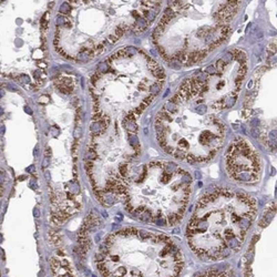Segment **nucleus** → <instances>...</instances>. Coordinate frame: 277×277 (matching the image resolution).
<instances>
[{"label": "nucleus", "instance_id": "nucleus-1", "mask_svg": "<svg viewBox=\"0 0 277 277\" xmlns=\"http://www.w3.org/2000/svg\"><path fill=\"white\" fill-rule=\"evenodd\" d=\"M256 201L242 192L216 187L197 202L189 222L186 238L203 261L224 259L237 252L256 213Z\"/></svg>", "mask_w": 277, "mask_h": 277}, {"label": "nucleus", "instance_id": "nucleus-2", "mask_svg": "<svg viewBox=\"0 0 277 277\" xmlns=\"http://www.w3.org/2000/svg\"><path fill=\"white\" fill-rule=\"evenodd\" d=\"M94 258L103 277H178L184 268L169 236L134 227L109 235Z\"/></svg>", "mask_w": 277, "mask_h": 277}, {"label": "nucleus", "instance_id": "nucleus-3", "mask_svg": "<svg viewBox=\"0 0 277 277\" xmlns=\"http://www.w3.org/2000/svg\"><path fill=\"white\" fill-rule=\"evenodd\" d=\"M192 193V177L176 164L153 161L129 181L123 195L129 213L142 222L161 226L182 219Z\"/></svg>", "mask_w": 277, "mask_h": 277}, {"label": "nucleus", "instance_id": "nucleus-4", "mask_svg": "<svg viewBox=\"0 0 277 277\" xmlns=\"http://www.w3.org/2000/svg\"><path fill=\"white\" fill-rule=\"evenodd\" d=\"M226 170L229 177L242 183L258 181L262 172L259 155L243 138H236L226 153Z\"/></svg>", "mask_w": 277, "mask_h": 277}, {"label": "nucleus", "instance_id": "nucleus-5", "mask_svg": "<svg viewBox=\"0 0 277 277\" xmlns=\"http://www.w3.org/2000/svg\"><path fill=\"white\" fill-rule=\"evenodd\" d=\"M196 277H235L231 267H214L200 273Z\"/></svg>", "mask_w": 277, "mask_h": 277}, {"label": "nucleus", "instance_id": "nucleus-6", "mask_svg": "<svg viewBox=\"0 0 277 277\" xmlns=\"http://www.w3.org/2000/svg\"><path fill=\"white\" fill-rule=\"evenodd\" d=\"M146 27H148V22L145 21V19L138 18V19H136L134 25H132V30H133L135 33H140V32L145 30Z\"/></svg>", "mask_w": 277, "mask_h": 277}, {"label": "nucleus", "instance_id": "nucleus-7", "mask_svg": "<svg viewBox=\"0 0 277 277\" xmlns=\"http://www.w3.org/2000/svg\"><path fill=\"white\" fill-rule=\"evenodd\" d=\"M231 54H232V57L235 58L239 63H246V54H245L243 51L237 50V49H234V50L231 52Z\"/></svg>", "mask_w": 277, "mask_h": 277}, {"label": "nucleus", "instance_id": "nucleus-8", "mask_svg": "<svg viewBox=\"0 0 277 277\" xmlns=\"http://www.w3.org/2000/svg\"><path fill=\"white\" fill-rule=\"evenodd\" d=\"M123 125H124L125 129L130 132H135L136 129H138L134 120H127V119H125V120H123Z\"/></svg>", "mask_w": 277, "mask_h": 277}, {"label": "nucleus", "instance_id": "nucleus-9", "mask_svg": "<svg viewBox=\"0 0 277 277\" xmlns=\"http://www.w3.org/2000/svg\"><path fill=\"white\" fill-rule=\"evenodd\" d=\"M161 88H162V82H161V83H160V82H155V83H153L152 86H151L150 90H151V92H152V95H153V97H154L155 94H157V93H159V91L161 90Z\"/></svg>", "mask_w": 277, "mask_h": 277}, {"label": "nucleus", "instance_id": "nucleus-10", "mask_svg": "<svg viewBox=\"0 0 277 277\" xmlns=\"http://www.w3.org/2000/svg\"><path fill=\"white\" fill-rule=\"evenodd\" d=\"M125 30H126V25H119V27L115 29V36H116L118 38H121L123 35H124Z\"/></svg>", "mask_w": 277, "mask_h": 277}, {"label": "nucleus", "instance_id": "nucleus-11", "mask_svg": "<svg viewBox=\"0 0 277 277\" xmlns=\"http://www.w3.org/2000/svg\"><path fill=\"white\" fill-rule=\"evenodd\" d=\"M152 72L154 73V76H156L157 79H163V78H164V71H163V69H162L160 65H159V67H157L155 70H153Z\"/></svg>", "mask_w": 277, "mask_h": 277}, {"label": "nucleus", "instance_id": "nucleus-12", "mask_svg": "<svg viewBox=\"0 0 277 277\" xmlns=\"http://www.w3.org/2000/svg\"><path fill=\"white\" fill-rule=\"evenodd\" d=\"M69 11H71V7H70V5L68 2H64L61 5L60 7V12L61 13H68Z\"/></svg>", "mask_w": 277, "mask_h": 277}, {"label": "nucleus", "instance_id": "nucleus-13", "mask_svg": "<svg viewBox=\"0 0 277 277\" xmlns=\"http://www.w3.org/2000/svg\"><path fill=\"white\" fill-rule=\"evenodd\" d=\"M205 73H207V74H216L217 71H216V69H215V67H213V65H210V67L206 68Z\"/></svg>", "mask_w": 277, "mask_h": 277}, {"label": "nucleus", "instance_id": "nucleus-14", "mask_svg": "<svg viewBox=\"0 0 277 277\" xmlns=\"http://www.w3.org/2000/svg\"><path fill=\"white\" fill-rule=\"evenodd\" d=\"M19 81L21 83H28V82H30V78L27 74H22V76H19Z\"/></svg>", "mask_w": 277, "mask_h": 277}, {"label": "nucleus", "instance_id": "nucleus-15", "mask_svg": "<svg viewBox=\"0 0 277 277\" xmlns=\"http://www.w3.org/2000/svg\"><path fill=\"white\" fill-rule=\"evenodd\" d=\"M106 64L105 63H101L98 68V73H103V72H106Z\"/></svg>", "mask_w": 277, "mask_h": 277}, {"label": "nucleus", "instance_id": "nucleus-16", "mask_svg": "<svg viewBox=\"0 0 277 277\" xmlns=\"http://www.w3.org/2000/svg\"><path fill=\"white\" fill-rule=\"evenodd\" d=\"M118 39H119V38L116 37V36H113V35H112V36H110V37L108 38V41L110 42V43H114V42H115Z\"/></svg>", "mask_w": 277, "mask_h": 277}, {"label": "nucleus", "instance_id": "nucleus-17", "mask_svg": "<svg viewBox=\"0 0 277 277\" xmlns=\"http://www.w3.org/2000/svg\"><path fill=\"white\" fill-rule=\"evenodd\" d=\"M39 102H40V103H48V102H49V98L48 97H41L39 99Z\"/></svg>", "mask_w": 277, "mask_h": 277}, {"label": "nucleus", "instance_id": "nucleus-18", "mask_svg": "<svg viewBox=\"0 0 277 277\" xmlns=\"http://www.w3.org/2000/svg\"><path fill=\"white\" fill-rule=\"evenodd\" d=\"M41 76V72L40 71H36L35 72V78H40Z\"/></svg>", "mask_w": 277, "mask_h": 277}, {"label": "nucleus", "instance_id": "nucleus-19", "mask_svg": "<svg viewBox=\"0 0 277 277\" xmlns=\"http://www.w3.org/2000/svg\"><path fill=\"white\" fill-rule=\"evenodd\" d=\"M25 112H28V113H29V114H31V113H32V111L30 110V108H29V106H25Z\"/></svg>", "mask_w": 277, "mask_h": 277}, {"label": "nucleus", "instance_id": "nucleus-20", "mask_svg": "<svg viewBox=\"0 0 277 277\" xmlns=\"http://www.w3.org/2000/svg\"><path fill=\"white\" fill-rule=\"evenodd\" d=\"M2 195H3V187L0 185V197L2 196Z\"/></svg>", "mask_w": 277, "mask_h": 277}, {"label": "nucleus", "instance_id": "nucleus-21", "mask_svg": "<svg viewBox=\"0 0 277 277\" xmlns=\"http://www.w3.org/2000/svg\"><path fill=\"white\" fill-rule=\"evenodd\" d=\"M2 113H3V110H2V108H0V115H1Z\"/></svg>", "mask_w": 277, "mask_h": 277}, {"label": "nucleus", "instance_id": "nucleus-22", "mask_svg": "<svg viewBox=\"0 0 277 277\" xmlns=\"http://www.w3.org/2000/svg\"><path fill=\"white\" fill-rule=\"evenodd\" d=\"M3 94H5V93H3V91H0V98L2 97V95H3Z\"/></svg>", "mask_w": 277, "mask_h": 277}]
</instances>
